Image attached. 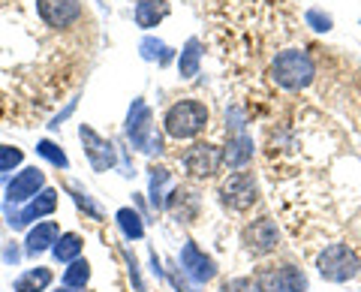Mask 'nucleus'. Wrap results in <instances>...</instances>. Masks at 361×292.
I'll return each instance as SVG.
<instances>
[{
    "label": "nucleus",
    "instance_id": "f257e3e1",
    "mask_svg": "<svg viewBox=\"0 0 361 292\" xmlns=\"http://www.w3.org/2000/svg\"><path fill=\"white\" fill-rule=\"evenodd\" d=\"M265 163L295 238L361 253V63L334 61L313 97L268 133Z\"/></svg>",
    "mask_w": 361,
    "mask_h": 292
},
{
    "label": "nucleus",
    "instance_id": "f03ea898",
    "mask_svg": "<svg viewBox=\"0 0 361 292\" xmlns=\"http://www.w3.org/2000/svg\"><path fill=\"white\" fill-rule=\"evenodd\" d=\"M319 78V63L307 49H283L271 61V82L286 94H301Z\"/></svg>",
    "mask_w": 361,
    "mask_h": 292
},
{
    "label": "nucleus",
    "instance_id": "7ed1b4c3",
    "mask_svg": "<svg viewBox=\"0 0 361 292\" xmlns=\"http://www.w3.org/2000/svg\"><path fill=\"white\" fill-rule=\"evenodd\" d=\"M316 268H319V274L325 280H331V284H346V280L361 274V253L343 241L325 244L322 250L316 253Z\"/></svg>",
    "mask_w": 361,
    "mask_h": 292
},
{
    "label": "nucleus",
    "instance_id": "20e7f679",
    "mask_svg": "<svg viewBox=\"0 0 361 292\" xmlns=\"http://www.w3.org/2000/svg\"><path fill=\"white\" fill-rule=\"evenodd\" d=\"M163 127L172 139H193L199 136L202 130L208 127V109L199 103V99H180V103H175L172 109L166 111L163 118Z\"/></svg>",
    "mask_w": 361,
    "mask_h": 292
},
{
    "label": "nucleus",
    "instance_id": "39448f33",
    "mask_svg": "<svg viewBox=\"0 0 361 292\" xmlns=\"http://www.w3.org/2000/svg\"><path fill=\"white\" fill-rule=\"evenodd\" d=\"M259 292H307V277L295 265H271L256 274Z\"/></svg>",
    "mask_w": 361,
    "mask_h": 292
},
{
    "label": "nucleus",
    "instance_id": "423d86ee",
    "mask_svg": "<svg viewBox=\"0 0 361 292\" xmlns=\"http://www.w3.org/2000/svg\"><path fill=\"white\" fill-rule=\"evenodd\" d=\"M220 196H223V202L232 211H250L256 205V199H259L253 172H235V175H229L223 181V187H220Z\"/></svg>",
    "mask_w": 361,
    "mask_h": 292
},
{
    "label": "nucleus",
    "instance_id": "0eeeda50",
    "mask_svg": "<svg viewBox=\"0 0 361 292\" xmlns=\"http://www.w3.org/2000/svg\"><path fill=\"white\" fill-rule=\"evenodd\" d=\"M223 163H226V154L217 145H208V142H199L184 154V169L193 178H211L214 172H220Z\"/></svg>",
    "mask_w": 361,
    "mask_h": 292
},
{
    "label": "nucleus",
    "instance_id": "6e6552de",
    "mask_svg": "<svg viewBox=\"0 0 361 292\" xmlns=\"http://www.w3.org/2000/svg\"><path fill=\"white\" fill-rule=\"evenodd\" d=\"M151 109L142 103V99H135L133 109H130V123H127V133L133 145L139 151H157L160 148V142H154V123H151Z\"/></svg>",
    "mask_w": 361,
    "mask_h": 292
},
{
    "label": "nucleus",
    "instance_id": "1a4fd4ad",
    "mask_svg": "<svg viewBox=\"0 0 361 292\" xmlns=\"http://www.w3.org/2000/svg\"><path fill=\"white\" fill-rule=\"evenodd\" d=\"M277 241H280V229H277V223L271 217H259V220H253L250 226L244 229V247L253 256L271 253L277 247Z\"/></svg>",
    "mask_w": 361,
    "mask_h": 292
},
{
    "label": "nucleus",
    "instance_id": "9d476101",
    "mask_svg": "<svg viewBox=\"0 0 361 292\" xmlns=\"http://www.w3.org/2000/svg\"><path fill=\"white\" fill-rule=\"evenodd\" d=\"M39 18L49 28H66L82 16V4L78 0H37Z\"/></svg>",
    "mask_w": 361,
    "mask_h": 292
},
{
    "label": "nucleus",
    "instance_id": "9b49d317",
    "mask_svg": "<svg viewBox=\"0 0 361 292\" xmlns=\"http://www.w3.org/2000/svg\"><path fill=\"white\" fill-rule=\"evenodd\" d=\"M180 268H184V274L190 280H196V284H208V280L217 274V265H214V260L202 253L193 241H187L184 250H180Z\"/></svg>",
    "mask_w": 361,
    "mask_h": 292
},
{
    "label": "nucleus",
    "instance_id": "f8f14e48",
    "mask_svg": "<svg viewBox=\"0 0 361 292\" xmlns=\"http://www.w3.org/2000/svg\"><path fill=\"white\" fill-rule=\"evenodd\" d=\"M78 133H82L85 151H87V157H90V163H94V169H97V172H106L109 166L115 163V151H111V142L99 139V136H97V133L90 130V127H82Z\"/></svg>",
    "mask_w": 361,
    "mask_h": 292
},
{
    "label": "nucleus",
    "instance_id": "ddd939ff",
    "mask_svg": "<svg viewBox=\"0 0 361 292\" xmlns=\"http://www.w3.org/2000/svg\"><path fill=\"white\" fill-rule=\"evenodd\" d=\"M54 208H58V193H54V190H45V193H39V199H33L25 211H18V214H9V226L21 229V226H27L30 220L51 214Z\"/></svg>",
    "mask_w": 361,
    "mask_h": 292
},
{
    "label": "nucleus",
    "instance_id": "4468645a",
    "mask_svg": "<svg viewBox=\"0 0 361 292\" xmlns=\"http://www.w3.org/2000/svg\"><path fill=\"white\" fill-rule=\"evenodd\" d=\"M42 172L39 169H25L13 184H9V190H6V199L9 202H27L30 196H37V190L42 187Z\"/></svg>",
    "mask_w": 361,
    "mask_h": 292
},
{
    "label": "nucleus",
    "instance_id": "2eb2a0df",
    "mask_svg": "<svg viewBox=\"0 0 361 292\" xmlns=\"http://www.w3.org/2000/svg\"><path fill=\"white\" fill-rule=\"evenodd\" d=\"M169 16L166 0H139L135 4V25L139 28H157V21H163Z\"/></svg>",
    "mask_w": 361,
    "mask_h": 292
},
{
    "label": "nucleus",
    "instance_id": "dca6fc26",
    "mask_svg": "<svg viewBox=\"0 0 361 292\" xmlns=\"http://www.w3.org/2000/svg\"><path fill=\"white\" fill-rule=\"evenodd\" d=\"M247 160H253V139L250 136H235L229 142V151H226V166L229 169H241V166H247Z\"/></svg>",
    "mask_w": 361,
    "mask_h": 292
},
{
    "label": "nucleus",
    "instance_id": "f3484780",
    "mask_svg": "<svg viewBox=\"0 0 361 292\" xmlns=\"http://www.w3.org/2000/svg\"><path fill=\"white\" fill-rule=\"evenodd\" d=\"M51 244H58V223H39V226L27 235V253H39Z\"/></svg>",
    "mask_w": 361,
    "mask_h": 292
},
{
    "label": "nucleus",
    "instance_id": "a211bd4d",
    "mask_svg": "<svg viewBox=\"0 0 361 292\" xmlns=\"http://www.w3.org/2000/svg\"><path fill=\"white\" fill-rule=\"evenodd\" d=\"M199 61H202V42L199 39H190L187 49L180 51V61H178V70L184 78H193L199 73Z\"/></svg>",
    "mask_w": 361,
    "mask_h": 292
},
{
    "label": "nucleus",
    "instance_id": "6ab92c4d",
    "mask_svg": "<svg viewBox=\"0 0 361 292\" xmlns=\"http://www.w3.org/2000/svg\"><path fill=\"white\" fill-rule=\"evenodd\" d=\"M51 284V272L49 268H37V272H27L16 280V292H42Z\"/></svg>",
    "mask_w": 361,
    "mask_h": 292
},
{
    "label": "nucleus",
    "instance_id": "aec40b11",
    "mask_svg": "<svg viewBox=\"0 0 361 292\" xmlns=\"http://www.w3.org/2000/svg\"><path fill=\"white\" fill-rule=\"evenodd\" d=\"M82 253V238L78 235H61V241L54 244V256H58L61 262H75V256Z\"/></svg>",
    "mask_w": 361,
    "mask_h": 292
},
{
    "label": "nucleus",
    "instance_id": "412c9836",
    "mask_svg": "<svg viewBox=\"0 0 361 292\" xmlns=\"http://www.w3.org/2000/svg\"><path fill=\"white\" fill-rule=\"evenodd\" d=\"M118 226L123 229V235H127V238H142V235H145V226H142L139 214H135V211H130V208H121V211H118Z\"/></svg>",
    "mask_w": 361,
    "mask_h": 292
},
{
    "label": "nucleus",
    "instance_id": "4be33fe9",
    "mask_svg": "<svg viewBox=\"0 0 361 292\" xmlns=\"http://www.w3.org/2000/svg\"><path fill=\"white\" fill-rule=\"evenodd\" d=\"M87 280H90V265H87L85 260H75V262L63 272V284H66V286H73V289L85 286Z\"/></svg>",
    "mask_w": 361,
    "mask_h": 292
},
{
    "label": "nucleus",
    "instance_id": "5701e85b",
    "mask_svg": "<svg viewBox=\"0 0 361 292\" xmlns=\"http://www.w3.org/2000/svg\"><path fill=\"white\" fill-rule=\"evenodd\" d=\"M304 21H307V28L319 30V33L331 30V16H325L322 9H307V16H304Z\"/></svg>",
    "mask_w": 361,
    "mask_h": 292
},
{
    "label": "nucleus",
    "instance_id": "b1692460",
    "mask_svg": "<svg viewBox=\"0 0 361 292\" xmlns=\"http://www.w3.org/2000/svg\"><path fill=\"white\" fill-rule=\"evenodd\" d=\"M45 160H51L54 166H66V154L58 148V145H51V142H39V148H37Z\"/></svg>",
    "mask_w": 361,
    "mask_h": 292
},
{
    "label": "nucleus",
    "instance_id": "393cba45",
    "mask_svg": "<svg viewBox=\"0 0 361 292\" xmlns=\"http://www.w3.org/2000/svg\"><path fill=\"white\" fill-rule=\"evenodd\" d=\"M220 292H259V286L250 277H235V280H229V284H223Z\"/></svg>",
    "mask_w": 361,
    "mask_h": 292
},
{
    "label": "nucleus",
    "instance_id": "a878e982",
    "mask_svg": "<svg viewBox=\"0 0 361 292\" xmlns=\"http://www.w3.org/2000/svg\"><path fill=\"white\" fill-rule=\"evenodd\" d=\"M21 163V151L18 148H6V145H0V172L13 169V166Z\"/></svg>",
    "mask_w": 361,
    "mask_h": 292
},
{
    "label": "nucleus",
    "instance_id": "bb28decb",
    "mask_svg": "<svg viewBox=\"0 0 361 292\" xmlns=\"http://www.w3.org/2000/svg\"><path fill=\"white\" fill-rule=\"evenodd\" d=\"M4 256H6V262H18V250H16V247H9Z\"/></svg>",
    "mask_w": 361,
    "mask_h": 292
},
{
    "label": "nucleus",
    "instance_id": "cd10ccee",
    "mask_svg": "<svg viewBox=\"0 0 361 292\" xmlns=\"http://www.w3.org/2000/svg\"><path fill=\"white\" fill-rule=\"evenodd\" d=\"M63 292H70V289H63Z\"/></svg>",
    "mask_w": 361,
    "mask_h": 292
}]
</instances>
